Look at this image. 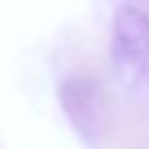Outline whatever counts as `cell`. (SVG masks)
<instances>
[{
	"label": "cell",
	"instance_id": "7a4b0ae2",
	"mask_svg": "<svg viewBox=\"0 0 149 149\" xmlns=\"http://www.w3.org/2000/svg\"><path fill=\"white\" fill-rule=\"evenodd\" d=\"M114 44L123 59L140 64L149 59V15L134 5H123L114 13Z\"/></svg>",
	"mask_w": 149,
	"mask_h": 149
},
{
	"label": "cell",
	"instance_id": "6da1fadb",
	"mask_svg": "<svg viewBox=\"0 0 149 149\" xmlns=\"http://www.w3.org/2000/svg\"><path fill=\"white\" fill-rule=\"evenodd\" d=\"M57 99L74 132L88 145H97L110 121L103 86L90 74H70L59 84Z\"/></svg>",
	"mask_w": 149,
	"mask_h": 149
}]
</instances>
